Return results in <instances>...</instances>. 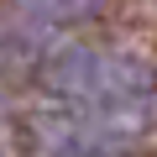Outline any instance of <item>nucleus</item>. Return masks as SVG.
Returning <instances> with one entry per match:
<instances>
[{
  "label": "nucleus",
  "instance_id": "3",
  "mask_svg": "<svg viewBox=\"0 0 157 157\" xmlns=\"http://www.w3.org/2000/svg\"><path fill=\"white\" fill-rule=\"evenodd\" d=\"M0 6L32 26H68V21H94L110 0H0Z\"/></svg>",
  "mask_w": 157,
  "mask_h": 157
},
{
  "label": "nucleus",
  "instance_id": "1",
  "mask_svg": "<svg viewBox=\"0 0 157 157\" xmlns=\"http://www.w3.org/2000/svg\"><path fill=\"white\" fill-rule=\"evenodd\" d=\"M37 89L126 136L157 121V68L136 52H115L100 42H68L47 52L37 63Z\"/></svg>",
  "mask_w": 157,
  "mask_h": 157
},
{
  "label": "nucleus",
  "instance_id": "2",
  "mask_svg": "<svg viewBox=\"0 0 157 157\" xmlns=\"http://www.w3.org/2000/svg\"><path fill=\"white\" fill-rule=\"evenodd\" d=\"M26 131H32L37 152H47V157H115L131 141L126 131H115V126H105V121H94L84 110H68V105L32 115Z\"/></svg>",
  "mask_w": 157,
  "mask_h": 157
}]
</instances>
